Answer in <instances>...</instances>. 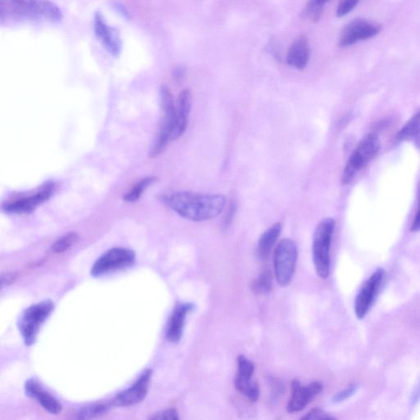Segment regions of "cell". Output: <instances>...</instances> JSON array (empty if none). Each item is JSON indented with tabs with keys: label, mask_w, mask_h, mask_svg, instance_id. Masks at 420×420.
Listing matches in <instances>:
<instances>
[{
	"label": "cell",
	"mask_w": 420,
	"mask_h": 420,
	"mask_svg": "<svg viewBox=\"0 0 420 420\" xmlns=\"http://www.w3.org/2000/svg\"><path fill=\"white\" fill-rule=\"evenodd\" d=\"M163 204L188 220L201 222L219 216L226 205L223 195L178 191L163 196Z\"/></svg>",
	"instance_id": "obj_1"
},
{
	"label": "cell",
	"mask_w": 420,
	"mask_h": 420,
	"mask_svg": "<svg viewBox=\"0 0 420 420\" xmlns=\"http://www.w3.org/2000/svg\"><path fill=\"white\" fill-rule=\"evenodd\" d=\"M0 19L2 23H57L62 19V13L50 0H0Z\"/></svg>",
	"instance_id": "obj_2"
},
{
	"label": "cell",
	"mask_w": 420,
	"mask_h": 420,
	"mask_svg": "<svg viewBox=\"0 0 420 420\" xmlns=\"http://www.w3.org/2000/svg\"><path fill=\"white\" fill-rule=\"evenodd\" d=\"M335 221L327 218L318 225L313 238V262L318 276L326 279L330 274V249Z\"/></svg>",
	"instance_id": "obj_3"
},
{
	"label": "cell",
	"mask_w": 420,
	"mask_h": 420,
	"mask_svg": "<svg viewBox=\"0 0 420 420\" xmlns=\"http://www.w3.org/2000/svg\"><path fill=\"white\" fill-rule=\"evenodd\" d=\"M159 96H161L163 116L156 140L154 141L151 152H149V156L151 158L158 156L165 149L172 138L177 120V108L172 93L168 86L165 85L161 86V90H159Z\"/></svg>",
	"instance_id": "obj_4"
},
{
	"label": "cell",
	"mask_w": 420,
	"mask_h": 420,
	"mask_svg": "<svg viewBox=\"0 0 420 420\" xmlns=\"http://www.w3.org/2000/svg\"><path fill=\"white\" fill-rule=\"evenodd\" d=\"M380 148L379 140L375 133H370L362 140L351 154L342 172L341 182L348 185L353 182L358 173L378 154Z\"/></svg>",
	"instance_id": "obj_5"
},
{
	"label": "cell",
	"mask_w": 420,
	"mask_h": 420,
	"mask_svg": "<svg viewBox=\"0 0 420 420\" xmlns=\"http://www.w3.org/2000/svg\"><path fill=\"white\" fill-rule=\"evenodd\" d=\"M54 309V303L46 300L27 308L23 312L18 326L27 346H30L35 344L39 331Z\"/></svg>",
	"instance_id": "obj_6"
},
{
	"label": "cell",
	"mask_w": 420,
	"mask_h": 420,
	"mask_svg": "<svg viewBox=\"0 0 420 420\" xmlns=\"http://www.w3.org/2000/svg\"><path fill=\"white\" fill-rule=\"evenodd\" d=\"M297 248L291 239H283L278 244L273 253L275 276L279 285L287 287L292 283L296 271Z\"/></svg>",
	"instance_id": "obj_7"
},
{
	"label": "cell",
	"mask_w": 420,
	"mask_h": 420,
	"mask_svg": "<svg viewBox=\"0 0 420 420\" xmlns=\"http://www.w3.org/2000/svg\"><path fill=\"white\" fill-rule=\"evenodd\" d=\"M136 255L132 250L121 248L111 249L96 260L91 269V275L100 277L128 268L134 263Z\"/></svg>",
	"instance_id": "obj_8"
},
{
	"label": "cell",
	"mask_w": 420,
	"mask_h": 420,
	"mask_svg": "<svg viewBox=\"0 0 420 420\" xmlns=\"http://www.w3.org/2000/svg\"><path fill=\"white\" fill-rule=\"evenodd\" d=\"M383 269H378L364 283L357 295L355 302V316L359 320L365 318L378 296L384 278Z\"/></svg>",
	"instance_id": "obj_9"
},
{
	"label": "cell",
	"mask_w": 420,
	"mask_h": 420,
	"mask_svg": "<svg viewBox=\"0 0 420 420\" xmlns=\"http://www.w3.org/2000/svg\"><path fill=\"white\" fill-rule=\"evenodd\" d=\"M291 389L292 393L287 404V412L297 413L305 409L306 405L322 392L323 385L320 382L315 381V382L304 386L300 380L293 379Z\"/></svg>",
	"instance_id": "obj_10"
},
{
	"label": "cell",
	"mask_w": 420,
	"mask_h": 420,
	"mask_svg": "<svg viewBox=\"0 0 420 420\" xmlns=\"http://www.w3.org/2000/svg\"><path fill=\"white\" fill-rule=\"evenodd\" d=\"M151 377V370L144 371L131 388L120 393L109 402L111 407H128L142 402L147 397Z\"/></svg>",
	"instance_id": "obj_11"
},
{
	"label": "cell",
	"mask_w": 420,
	"mask_h": 420,
	"mask_svg": "<svg viewBox=\"0 0 420 420\" xmlns=\"http://www.w3.org/2000/svg\"><path fill=\"white\" fill-rule=\"evenodd\" d=\"M381 30L378 24L370 22L364 19H356L346 26L340 37V46L347 47L360 41L368 40L377 35Z\"/></svg>",
	"instance_id": "obj_12"
},
{
	"label": "cell",
	"mask_w": 420,
	"mask_h": 420,
	"mask_svg": "<svg viewBox=\"0 0 420 420\" xmlns=\"http://www.w3.org/2000/svg\"><path fill=\"white\" fill-rule=\"evenodd\" d=\"M95 36L111 55L118 57L122 51V39L117 29L111 27L104 20L101 13H96L94 18Z\"/></svg>",
	"instance_id": "obj_13"
},
{
	"label": "cell",
	"mask_w": 420,
	"mask_h": 420,
	"mask_svg": "<svg viewBox=\"0 0 420 420\" xmlns=\"http://www.w3.org/2000/svg\"><path fill=\"white\" fill-rule=\"evenodd\" d=\"M54 183L48 182L35 194L24 197L22 199L8 203L4 206V210L12 214H27L36 210L37 206L49 200L54 192Z\"/></svg>",
	"instance_id": "obj_14"
},
{
	"label": "cell",
	"mask_w": 420,
	"mask_h": 420,
	"mask_svg": "<svg viewBox=\"0 0 420 420\" xmlns=\"http://www.w3.org/2000/svg\"><path fill=\"white\" fill-rule=\"evenodd\" d=\"M193 309L194 305L191 303L178 304L176 306L168 323L166 337L168 341L173 344H177L181 341L187 316Z\"/></svg>",
	"instance_id": "obj_15"
},
{
	"label": "cell",
	"mask_w": 420,
	"mask_h": 420,
	"mask_svg": "<svg viewBox=\"0 0 420 420\" xmlns=\"http://www.w3.org/2000/svg\"><path fill=\"white\" fill-rule=\"evenodd\" d=\"M26 394L28 397L36 400L48 412L59 414L62 412V405L49 393L46 392L41 385L35 379L28 380L25 384Z\"/></svg>",
	"instance_id": "obj_16"
},
{
	"label": "cell",
	"mask_w": 420,
	"mask_h": 420,
	"mask_svg": "<svg viewBox=\"0 0 420 420\" xmlns=\"http://www.w3.org/2000/svg\"><path fill=\"white\" fill-rule=\"evenodd\" d=\"M191 93L189 90H183L178 96L176 125L172 134L171 141H175L186 132L191 113Z\"/></svg>",
	"instance_id": "obj_17"
},
{
	"label": "cell",
	"mask_w": 420,
	"mask_h": 420,
	"mask_svg": "<svg viewBox=\"0 0 420 420\" xmlns=\"http://www.w3.org/2000/svg\"><path fill=\"white\" fill-rule=\"evenodd\" d=\"M310 56V44L306 37L301 36L290 47L287 62L290 66L302 70L306 67Z\"/></svg>",
	"instance_id": "obj_18"
},
{
	"label": "cell",
	"mask_w": 420,
	"mask_h": 420,
	"mask_svg": "<svg viewBox=\"0 0 420 420\" xmlns=\"http://www.w3.org/2000/svg\"><path fill=\"white\" fill-rule=\"evenodd\" d=\"M281 231L282 225L277 223L270 226L260 236L257 245V257L260 260H266L269 257L273 246L276 244L279 236L281 234Z\"/></svg>",
	"instance_id": "obj_19"
},
{
	"label": "cell",
	"mask_w": 420,
	"mask_h": 420,
	"mask_svg": "<svg viewBox=\"0 0 420 420\" xmlns=\"http://www.w3.org/2000/svg\"><path fill=\"white\" fill-rule=\"evenodd\" d=\"M399 142H412L420 144V110L415 114L397 135Z\"/></svg>",
	"instance_id": "obj_20"
},
{
	"label": "cell",
	"mask_w": 420,
	"mask_h": 420,
	"mask_svg": "<svg viewBox=\"0 0 420 420\" xmlns=\"http://www.w3.org/2000/svg\"><path fill=\"white\" fill-rule=\"evenodd\" d=\"M235 388L251 402H257L259 397V386L253 378H245V377L236 375Z\"/></svg>",
	"instance_id": "obj_21"
},
{
	"label": "cell",
	"mask_w": 420,
	"mask_h": 420,
	"mask_svg": "<svg viewBox=\"0 0 420 420\" xmlns=\"http://www.w3.org/2000/svg\"><path fill=\"white\" fill-rule=\"evenodd\" d=\"M273 287V278L271 271L269 269H264L259 275L257 279H255L251 283V291L255 295L262 296L271 292Z\"/></svg>",
	"instance_id": "obj_22"
},
{
	"label": "cell",
	"mask_w": 420,
	"mask_h": 420,
	"mask_svg": "<svg viewBox=\"0 0 420 420\" xmlns=\"http://www.w3.org/2000/svg\"><path fill=\"white\" fill-rule=\"evenodd\" d=\"M156 181V177H148L144 178V179L140 181L135 185L131 191H130L123 197V200L126 202H136L143 194V192L146 191L149 186L153 184Z\"/></svg>",
	"instance_id": "obj_23"
},
{
	"label": "cell",
	"mask_w": 420,
	"mask_h": 420,
	"mask_svg": "<svg viewBox=\"0 0 420 420\" xmlns=\"http://www.w3.org/2000/svg\"><path fill=\"white\" fill-rule=\"evenodd\" d=\"M110 408L109 402L89 405V407H85L79 410V412L76 413V419H88L100 417V415L107 412Z\"/></svg>",
	"instance_id": "obj_24"
},
{
	"label": "cell",
	"mask_w": 420,
	"mask_h": 420,
	"mask_svg": "<svg viewBox=\"0 0 420 420\" xmlns=\"http://www.w3.org/2000/svg\"><path fill=\"white\" fill-rule=\"evenodd\" d=\"M79 240V236L76 233H67L55 241V244L52 245V251L57 254L65 252L72 245H74Z\"/></svg>",
	"instance_id": "obj_25"
},
{
	"label": "cell",
	"mask_w": 420,
	"mask_h": 420,
	"mask_svg": "<svg viewBox=\"0 0 420 420\" xmlns=\"http://www.w3.org/2000/svg\"><path fill=\"white\" fill-rule=\"evenodd\" d=\"M238 374L245 378H253L255 367L252 361L241 355L238 357Z\"/></svg>",
	"instance_id": "obj_26"
},
{
	"label": "cell",
	"mask_w": 420,
	"mask_h": 420,
	"mask_svg": "<svg viewBox=\"0 0 420 420\" xmlns=\"http://www.w3.org/2000/svg\"><path fill=\"white\" fill-rule=\"evenodd\" d=\"M321 4L318 3L317 0H311L307 4L305 8V15L307 18L310 19L312 22H318L323 13V7Z\"/></svg>",
	"instance_id": "obj_27"
},
{
	"label": "cell",
	"mask_w": 420,
	"mask_h": 420,
	"mask_svg": "<svg viewBox=\"0 0 420 420\" xmlns=\"http://www.w3.org/2000/svg\"><path fill=\"white\" fill-rule=\"evenodd\" d=\"M359 1L360 0H341L337 9V16L339 18L346 16V14L353 11Z\"/></svg>",
	"instance_id": "obj_28"
},
{
	"label": "cell",
	"mask_w": 420,
	"mask_h": 420,
	"mask_svg": "<svg viewBox=\"0 0 420 420\" xmlns=\"http://www.w3.org/2000/svg\"><path fill=\"white\" fill-rule=\"evenodd\" d=\"M357 389H358V386L356 384L351 385L350 387L341 391V392L339 393H337L334 395V398H332V402L341 403L344 402V400L346 399L352 397V395L356 393Z\"/></svg>",
	"instance_id": "obj_29"
},
{
	"label": "cell",
	"mask_w": 420,
	"mask_h": 420,
	"mask_svg": "<svg viewBox=\"0 0 420 420\" xmlns=\"http://www.w3.org/2000/svg\"><path fill=\"white\" fill-rule=\"evenodd\" d=\"M236 211V202L235 199H231L229 202L228 209H226L223 221V226L224 229H228L233 223L234 216Z\"/></svg>",
	"instance_id": "obj_30"
},
{
	"label": "cell",
	"mask_w": 420,
	"mask_h": 420,
	"mask_svg": "<svg viewBox=\"0 0 420 420\" xmlns=\"http://www.w3.org/2000/svg\"><path fill=\"white\" fill-rule=\"evenodd\" d=\"M303 420H318V419H326L332 420L336 419V418L331 416V415L323 412L321 409L316 408L311 410L310 412L307 413L305 416L302 418Z\"/></svg>",
	"instance_id": "obj_31"
},
{
	"label": "cell",
	"mask_w": 420,
	"mask_h": 420,
	"mask_svg": "<svg viewBox=\"0 0 420 420\" xmlns=\"http://www.w3.org/2000/svg\"><path fill=\"white\" fill-rule=\"evenodd\" d=\"M151 419H178V413L175 409H168L157 413L151 417Z\"/></svg>",
	"instance_id": "obj_32"
},
{
	"label": "cell",
	"mask_w": 420,
	"mask_h": 420,
	"mask_svg": "<svg viewBox=\"0 0 420 420\" xmlns=\"http://www.w3.org/2000/svg\"><path fill=\"white\" fill-rule=\"evenodd\" d=\"M410 231H413V233H417V231H420V191L418 210L416 215H415L414 217L412 228H410Z\"/></svg>",
	"instance_id": "obj_33"
},
{
	"label": "cell",
	"mask_w": 420,
	"mask_h": 420,
	"mask_svg": "<svg viewBox=\"0 0 420 420\" xmlns=\"http://www.w3.org/2000/svg\"><path fill=\"white\" fill-rule=\"evenodd\" d=\"M16 276L14 273H7L6 275H3L2 276V286L4 285H8L13 283L14 280H15Z\"/></svg>",
	"instance_id": "obj_34"
},
{
	"label": "cell",
	"mask_w": 420,
	"mask_h": 420,
	"mask_svg": "<svg viewBox=\"0 0 420 420\" xmlns=\"http://www.w3.org/2000/svg\"><path fill=\"white\" fill-rule=\"evenodd\" d=\"M185 75V71L184 69H182V67H177V69L173 71V77H175V79L177 81H180L183 79V77H184Z\"/></svg>",
	"instance_id": "obj_35"
},
{
	"label": "cell",
	"mask_w": 420,
	"mask_h": 420,
	"mask_svg": "<svg viewBox=\"0 0 420 420\" xmlns=\"http://www.w3.org/2000/svg\"><path fill=\"white\" fill-rule=\"evenodd\" d=\"M115 8L125 18H129V13H128V11H127V8H126L123 6H122V4H115Z\"/></svg>",
	"instance_id": "obj_36"
},
{
	"label": "cell",
	"mask_w": 420,
	"mask_h": 420,
	"mask_svg": "<svg viewBox=\"0 0 420 420\" xmlns=\"http://www.w3.org/2000/svg\"><path fill=\"white\" fill-rule=\"evenodd\" d=\"M317 1L323 6V4H325L327 2L330 1V0H317Z\"/></svg>",
	"instance_id": "obj_37"
}]
</instances>
